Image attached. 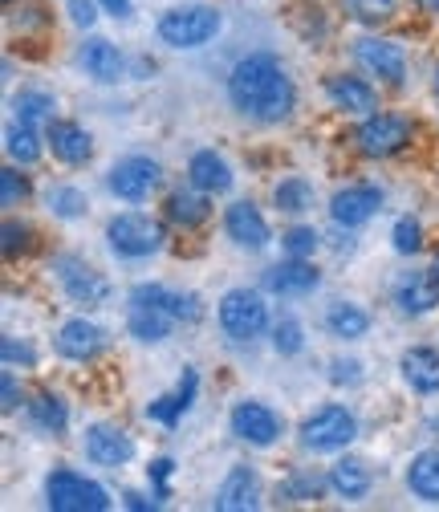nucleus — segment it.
<instances>
[{"label": "nucleus", "instance_id": "nucleus-24", "mask_svg": "<svg viewBox=\"0 0 439 512\" xmlns=\"http://www.w3.org/2000/svg\"><path fill=\"white\" fill-rule=\"evenodd\" d=\"M395 305L411 317H423L439 305V277L427 269V273H403L395 281Z\"/></svg>", "mask_w": 439, "mask_h": 512}, {"label": "nucleus", "instance_id": "nucleus-1", "mask_svg": "<svg viewBox=\"0 0 439 512\" xmlns=\"http://www.w3.org/2000/svg\"><path fill=\"white\" fill-rule=\"evenodd\" d=\"M228 102L257 122H281L297 106V90L281 57L273 53H248L228 74Z\"/></svg>", "mask_w": 439, "mask_h": 512}, {"label": "nucleus", "instance_id": "nucleus-32", "mask_svg": "<svg viewBox=\"0 0 439 512\" xmlns=\"http://www.w3.org/2000/svg\"><path fill=\"white\" fill-rule=\"evenodd\" d=\"M13 118H21L29 126H49L57 118V98L45 90H21L13 98Z\"/></svg>", "mask_w": 439, "mask_h": 512}, {"label": "nucleus", "instance_id": "nucleus-46", "mask_svg": "<svg viewBox=\"0 0 439 512\" xmlns=\"http://www.w3.org/2000/svg\"><path fill=\"white\" fill-rule=\"evenodd\" d=\"M0 387H5V411L13 415V411L21 407V387H17V374H13V366H5V378H0Z\"/></svg>", "mask_w": 439, "mask_h": 512}, {"label": "nucleus", "instance_id": "nucleus-36", "mask_svg": "<svg viewBox=\"0 0 439 512\" xmlns=\"http://www.w3.org/2000/svg\"><path fill=\"white\" fill-rule=\"evenodd\" d=\"M281 248H285V256H301V261H309V256L322 248V236L313 232L309 224H297V228H289L281 236Z\"/></svg>", "mask_w": 439, "mask_h": 512}, {"label": "nucleus", "instance_id": "nucleus-45", "mask_svg": "<svg viewBox=\"0 0 439 512\" xmlns=\"http://www.w3.org/2000/svg\"><path fill=\"white\" fill-rule=\"evenodd\" d=\"M66 9H70V21H74L78 29H94V25H98V9H102V5H98V0H70Z\"/></svg>", "mask_w": 439, "mask_h": 512}, {"label": "nucleus", "instance_id": "nucleus-18", "mask_svg": "<svg viewBox=\"0 0 439 512\" xmlns=\"http://www.w3.org/2000/svg\"><path fill=\"white\" fill-rule=\"evenodd\" d=\"M261 285H265V293H273V297H305V293H313V289L322 285V273L313 269V261H301V256H285L281 265L265 269Z\"/></svg>", "mask_w": 439, "mask_h": 512}, {"label": "nucleus", "instance_id": "nucleus-51", "mask_svg": "<svg viewBox=\"0 0 439 512\" xmlns=\"http://www.w3.org/2000/svg\"><path fill=\"white\" fill-rule=\"evenodd\" d=\"M431 86H435V94H439V66H435V82H431Z\"/></svg>", "mask_w": 439, "mask_h": 512}, {"label": "nucleus", "instance_id": "nucleus-39", "mask_svg": "<svg viewBox=\"0 0 439 512\" xmlns=\"http://www.w3.org/2000/svg\"><path fill=\"white\" fill-rule=\"evenodd\" d=\"M346 5H350V17L362 25H383L395 17V0H346Z\"/></svg>", "mask_w": 439, "mask_h": 512}, {"label": "nucleus", "instance_id": "nucleus-19", "mask_svg": "<svg viewBox=\"0 0 439 512\" xmlns=\"http://www.w3.org/2000/svg\"><path fill=\"white\" fill-rule=\"evenodd\" d=\"M78 66L86 70V78L114 86V82H122V74H127V57H122V49L106 37H86L78 49Z\"/></svg>", "mask_w": 439, "mask_h": 512}, {"label": "nucleus", "instance_id": "nucleus-2", "mask_svg": "<svg viewBox=\"0 0 439 512\" xmlns=\"http://www.w3.org/2000/svg\"><path fill=\"white\" fill-rule=\"evenodd\" d=\"M179 326L175 317V289L163 285H135L131 289V309H127V330L135 342L155 346Z\"/></svg>", "mask_w": 439, "mask_h": 512}, {"label": "nucleus", "instance_id": "nucleus-13", "mask_svg": "<svg viewBox=\"0 0 439 512\" xmlns=\"http://www.w3.org/2000/svg\"><path fill=\"white\" fill-rule=\"evenodd\" d=\"M224 232H228V240H232L236 248H244V252H265V248L273 244L269 220L261 216V208H257L253 200L228 204V212H224Z\"/></svg>", "mask_w": 439, "mask_h": 512}, {"label": "nucleus", "instance_id": "nucleus-7", "mask_svg": "<svg viewBox=\"0 0 439 512\" xmlns=\"http://www.w3.org/2000/svg\"><path fill=\"white\" fill-rule=\"evenodd\" d=\"M216 317H220L224 338L232 342H253L269 330V305L257 289H228L216 305Z\"/></svg>", "mask_w": 439, "mask_h": 512}, {"label": "nucleus", "instance_id": "nucleus-33", "mask_svg": "<svg viewBox=\"0 0 439 512\" xmlns=\"http://www.w3.org/2000/svg\"><path fill=\"white\" fill-rule=\"evenodd\" d=\"M45 208L57 216V220H82L90 212V200L82 187H70V183H57L45 191Z\"/></svg>", "mask_w": 439, "mask_h": 512}, {"label": "nucleus", "instance_id": "nucleus-50", "mask_svg": "<svg viewBox=\"0 0 439 512\" xmlns=\"http://www.w3.org/2000/svg\"><path fill=\"white\" fill-rule=\"evenodd\" d=\"M423 5H427V9H435V13H439V0H423Z\"/></svg>", "mask_w": 439, "mask_h": 512}, {"label": "nucleus", "instance_id": "nucleus-6", "mask_svg": "<svg viewBox=\"0 0 439 512\" xmlns=\"http://www.w3.org/2000/svg\"><path fill=\"white\" fill-rule=\"evenodd\" d=\"M167 232L155 216L147 212H122L106 224V244L114 256H122V261H143V256H155L163 248Z\"/></svg>", "mask_w": 439, "mask_h": 512}, {"label": "nucleus", "instance_id": "nucleus-15", "mask_svg": "<svg viewBox=\"0 0 439 512\" xmlns=\"http://www.w3.org/2000/svg\"><path fill=\"white\" fill-rule=\"evenodd\" d=\"M45 143H49L53 159L66 163V167H86V163L94 159V139H90V131H86V126H78V122H70V118H53V122L45 126Z\"/></svg>", "mask_w": 439, "mask_h": 512}, {"label": "nucleus", "instance_id": "nucleus-44", "mask_svg": "<svg viewBox=\"0 0 439 512\" xmlns=\"http://www.w3.org/2000/svg\"><path fill=\"white\" fill-rule=\"evenodd\" d=\"M29 224H17V220H5V256H9V261H13V256L17 252H25L29 248Z\"/></svg>", "mask_w": 439, "mask_h": 512}, {"label": "nucleus", "instance_id": "nucleus-27", "mask_svg": "<svg viewBox=\"0 0 439 512\" xmlns=\"http://www.w3.org/2000/svg\"><path fill=\"white\" fill-rule=\"evenodd\" d=\"M326 330L334 338H342V342H358V338L370 334V313L362 305H354V301H334L326 309Z\"/></svg>", "mask_w": 439, "mask_h": 512}, {"label": "nucleus", "instance_id": "nucleus-29", "mask_svg": "<svg viewBox=\"0 0 439 512\" xmlns=\"http://www.w3.org/2000/svg\"><path fill=\"white\" fill-rule=\"evenodd\" d=\"M407 488L427 500V504H439V452H419L411 456L407 464Z\"/></svg>", "mask_w": 439, "mask_h": 512}, {"label": "nucleus", "instance_id": "nucleus-3", "mask_svg": "<svg viewBox=\"0 0 439 512\" xmlns=\"http://www.w3.org/2000/svg\"><path fill=\"white\" fill-rule=\"evenodd\" d=\"M297 435H301L305 452H313V456H338V452H346V447L358 439V415L350 407H342V403H326V407H318L313 415L301 419Z\"/></svg>", "mask_w": 439, "mask_h": 512}, {"label": "nucleus", "instance_id": "nucleus-17", "mask_svg": "<svg viewBox=\"0 0 439 512\" xmlns=\"http://www.w3.org/2000/svg\"><path fill=\"white\" fill-rule=\"evenodd\" d=\"M53 350L66 358V362H94L106 350V330L94 326L90 317H70V322L57 330Z\"/></svg>", "mask_w": 439, "mask_h": 512}, {"label": "nucleus", "instance_id": "nucleus-12", "mask_svg": "<svg viewBox=\"0 0 439 512\" xmlns=\"http://www.w3.org/2000/svg\"><path fill=\"white\" fill-rule=\"evenodd\" d=\"M354 61L374 74V78H383L387 86H403L407 82V53L399 41H387V37H358L354 41Z\"/></svg>", "mask_w": 439, "mask_h": 512}, {"label": "nucleus", "instance_id": "nucleus-30", "mask_svg": "<svg viewBox=\"0 0 439 512\" xmlns=\"http://www.w3.org/2000/svg\"><path fill=\"white\" fill-rule=\"evenodd\" d=\"M273 204H277V212H285V216H305V212L313 208V183L301 179V175L281 179V183L273 187Z\"/></svg>", "mask_w": 439, "mask_h": 512}, {"label": "nucleus", "instance_id": "nucleus-26", "mask_svg": "<svg viewBox=\"0 0 439 512\" xmlns=\"http://www.w3.org/2000/svg\"><path fill=\"white\" fill-rule=\"evenodd\" d=\"M370 484H374L370 468H366L362 460H354V456H342V460L330 468V492L342 496V500H362V496L370 492Z\"/></svg>", "mask_w": 439, "mask_h": 512}, {"label": "nucleus", "instance_id": "nucleus-28", "mask_svg": "<svg viewBox=\"0 0 439 512\" xmlns=\"http://www.w3.org/2000/svg\"><path fill=\"white\" fill-rule=\"evenodd\" d=\"M45 139L37 135V126H29V122H21V118H13L9 122V131H5V151H9V159L17 163V167H33L41 155H45Z\"/></svg>", "mask_w": 439, "mask_h": 512}, {"label": "nucleus", "instance_id": "nucleus-5", "mask_svg": "<svg viewBox=\"0 0 439 512\" xmlns=\"http://www.w3.org/2000/svg\"><path fill=\"white\" fill-rule=\"evenodd\" d=\"M45 504L53 512H106L110 492L74 468H53L45 476Z\"/></svg>", "mask_w": 439, "mask_h": 512}, {"label": "nucleus", "instance_id": "nucleus-4", "mask_svg": "<svg viewBox=\"0 0 439 512\" xmlns=\"http://www.w3.org/2000/svg\"><path fill=\"white\" fill-rule=\"evenodd\" d=\"M220 29H224V17L212 5H179V9H167L159 17V25H155L159 41L171 45V49H200Z\"/></svg>", "mask_w": 439, "mask_h": 512}, {"label": "nucleus", "instance_id": "nucleus-14", "mask_svg": "<svg viewBox=\"0 0 439 512\" xmlns=\"http://www.w3.org/2000/svg\"><path fill=\"white\" fill-rule=\"evenodd\" d=\"M383 208V191L374 183H350L342 191H334L330 200V220L338 228H362L366 220H374Z\"/></svg>", "mask_w": 439, "mask_h": 512}, {"label": "nucleus", "instance_id": "nucleus-35", "mask_svg": "<svg viewBox=\"0 0 439 512\" xmlns=\"http://www.w3.org/2000/svg\"><path fill=\"white\" fill-rule=\"evenodd\" d=\"M391 244L399 256H415L423 248V224L415 216H399L395 228H391Z\"/></svg>", "mask_w": 439, "mask_h": 512}, {"label": "nucleus", "instance_id": "nucleus-9", "mask_svg": "<svg viewBox=\"0 0 439 512\" xmlns=\"http://www.w3.org/2000/svg\"><path fill=\"white\" fill-rule=\"evenodd\" d=\"M163 183V167L151 159V155H127V159H118L106 175V187L114 191L118 200H127V204H143L151 200L155 191Z\"/></svg>", "mask_w": 439, "mask_h": 512}, {"label": "nucleus", "instance_id": "nucleus-10", "mask_svg": "<svg viewBox=\"0 0 439 512\" xmlns=\"http://www.w3.org/2000/svg\"><path fill=\"white\" fill-rule=\"evenodd\" d=\"M228 427H232V435H236L240 443H248V447H273V443L281 439V431H285V419H281L269 403L240 399V403L232 407V415H228Z\"/></svg>", "mask_w": 439, "mask_h": 512}, {"label": "nucleus", "instance_id": "nucleus-38", "mask_svg": "<svg viewBox=\"0 0 439 512\" xmlns=\"http://www.w3.org/2000/svg\"><path fill=\"white\" fill-rule=\"evenodd\" d=\"M326 488H330V476L322 480V476H313V472H293L281 492H285V500H318Z\"/></svg>", "mask_w": 439, "mask_h": 512}, {"label": "nucleus", "instance_id": "nucleus-8", "mask_svg": "<svg viewBox=\"0 0 439 512\" xmlns=\"http://www.w3.org/2000/svg\"><path fill=\"white\" fill-rule=\"evenodd\" d=\"M415 139V126L411 118L403 114H391V110H374L358 122V131H354V143L366 159H391L399 151H407Z\"/></svg>", "mask_w": 439, "mask_h": 512}, {"label": "nucleus", "instance_id": "nucleus-22", "mask_svg": "<svg viewBox=\"0 0 439 512\" xmlns=\"http://www.w3.org/2000/svg\"><path fill=\"white\" fill-rule=\"evenodd\" d=\"M187 183L200 187V191H208V196H228L232 183H236V175H232V167H228L224 155H216V151H196L192 159H187Z\"/></svg>", "mask_w": 439, "mask_h": 512}, {"label": "nucleus", "instance_id": "nucleus-43", "mask_svg": "<svg viewBox=\"0 0 439 512\" xmlns=\"http://www.w3.org/2000/svg\"><path fill=\"white\" fill-rule=\"evenodd\" d=\"M0 358H5V366H37V350L29 342H17V338H5L0 342Z\"/></svg>", "mask_w": 439, "mask_h": 512}, {"label": "nucleus", "instance_id": "nucleus-41", "mask_svg": "<svg viewBox=\"0 0 439 512\" xmlns=\"http://www.w3.org/2000/svg\"><path fill=\"white\" fill-rule=\"evenodd\" d=\"M171 472H175V460H171V456H159V460H151V464H147V480L155 484V500H159V504L171 496V488H167Z\"/></svg>", "mask_w": 439, "mask_h": 512}, {"label": "nucleus", "instance_id": "nucleus-23", "mask_svg": "<svg viewBox=\"0 0 439 512\" xmlns=\"http://www.w3.org/2000/svg\"><path fill=\"white\" fill-rule=\"evenodd\" d=\"M163 212H167V220H171L175 228L192 232V228L208 224V216H212V196H208V191H200V187H175L171 196H167V204H163Z\"/></svg>", "mask_w": 439, "mask_h": 512}, {"label": "nucleus", "instance_id": "nucleus-48", "mask_svg": "<svg viewBox=\"0 0 439 512\" xmlns=\"http://www.w3.org/2000/svg\"><path fill=\"white\" fill-rule=\"evenodd\" d=\"M122 500H127V508H139V512H147V508H159V500H147V496H139V492H127Z\"/></svg>", "mask_w": 439, "mask_h": 512}, {"label": "nucleus", "instance_id": "nucleus-40", "mask_svg": "<svg viewBox=\"0 0 439 512\" xmlns=\"http://www.w3.org/2000/svg\"><path fill=\"white\" fill-rule=\"evenodd\" d=\"M29 200V179L17 171V163L13 167H5L0 171V204L5 208H17V204H25Z\"/></svg>", "mask_w": 439, "mask_h": 512}, {"label": "nucleus", "instance_id": "nucleus-49", "mask_svg": "<svg viewBox=\"0 0 439 512\" xmlns=\"http://www.w3.org/2000/svg\"><path fill=\"white\" fill-rule=\"evenodd\" d=\"M431 273H435V277H439V252H435V256H431Z\"/></svg>", "mask_w": 439, "mask_h": 512}, {"label": "nucleus", "instance_id": "nucleus-31", "mask_svg": "<svg viewBox=\"0 0 439 512\" xmlns=\"http://www.w3.org/2000/svg\"><path fill=\"white\" fill-rule=\"evenodd\" d=\"M29 419H33L41 431L61 435V431H66V423H70V407H66V399H61V395L41 391V395L29 403Z\"/></svg>", "mask_w": 439, "mask_h": 512}, {"label": "nucleus", "instance_id": "nucleus-11", "mask_svg": "<svg viewBox=\"0 0 439 512\" xmlns=\"http://www.w3.org/2000/svg\"><path fill=\"white\" fill-rule=\"evenodd\" d=\"M53 273H57L61 293H66L74 305H86L90 309V305H102L110 297V281L94 265H86L82 256H57Z\"/></svg>", "mask_w": 439, "mask_h": 512}, {"label": "nucleus", "instance_id": "nucleus-47", "mask_svg": "<svg viewBox=\"0 0 439 512\" xmlns=\"http://www.w3.org/2000/svg\"><path fill=\"white\" fill-rule=\"evenodd\" d=\"M102 13L114 17V21H131V0H98Z\"/></svg>", "mask_w": 439, "mask_h": 512}, {"label": "nucleus", "instance_id": "nucleus-21", "mask_svg": "<svg viewBox=\"0 0 439 512\" xmlns=\"http://www.w3.org/2000/svg\"><path fill=\"white\" fill-rule=\"evenodd\" d=\"M399 374L415 395H439V350L435 346H411L399 358Z\"/></svg>", "mask_w": 439, "mask_h": 512}, {"label": "nucleus", "instance_id": "nucleus-25", "mask_svg": "<svg viewBox=\"0 0 439 512\" xmlns=\"http://www.w3.org/2000/svg\"><path fill=\"white\" fill-rule=\"evenodd\" d=\"M257 504H261V476L248 468V464H236V468L224 476L220 492H216V508H224V512H244V508H257Z\"/></svg>", "mask_w": 439, "mask_h": 512}, {"label": "nucleus", "instance_id": "nucleus-20", "mask_svg": "<svg viewBox=\"0 0 439 512\" xmlns=\"http://www.w3.org/2000/svg\"><path fill=\"white\" fill-rule=\"evenodd\" d=\"M322 90H326L330 106L342 114H374V106H379V90L354 74H330L322 82Z\"/></svg>", "mask_w": 439, "mask_h": 512}, {"label": "nucleus", "instance_id": "nucleus-34", "mask_svg": "<svg viewBox=\"0 0 439 512\" xmlns=\"http://www.w3.org/2000/svg\"><path fill=\"white\" fill-rule=\"evenodd\" d=\"M273 350H277L281 358H293V354L305 350V330H301L297 317L285 313L281 322H273Z\"/></svg>", "mask_w": 439, "mask_h": 512}, {"label": "nucleus", "instance_id": "nucleus-16", "mask_svg": "<svg viewBox=\"0 0 439 512\" xmlns=\"http://www.w3.org/2000/svg\"><path fill=\"white\" fill-rule=\"evenodd\" d=\"M86 456L98 468H127L135 460V439L114 423H94L86 427Z\"/></svg>", "mask_w": 439, "mask_h": 512}, {"label": "nucleus", "instance_id": "nucleus-37", "mask_svg": "<svg viewBox=\"0 0 439 512\" xmlns=\"http://www.w3.org/2000/svg\"><path fill=\"white\" fill-rule=\"evenodd\" d=\"M187 411H192V407H187V403L179 399V391H175V395H159V399H151V403H147V419H151V423H159V427H175Z\"/></svg>", "mask_w": 439, "mask_h": 512}, {"label": "nucleus", "instance_id": "nucleus-42", "mask_svg": "<svg viewBox=\"0 0 439 512\" xmlns=\"http://www.w3.org/2000/svg\"><path fill=\"white\" fill-rule=\"evenodd\" d=\"M330 382H334V387H358V382H362V362H354V358H334V362H330Z\"/></svg>", "mask_w": 439, "mask_h": 512}]
</instances>
